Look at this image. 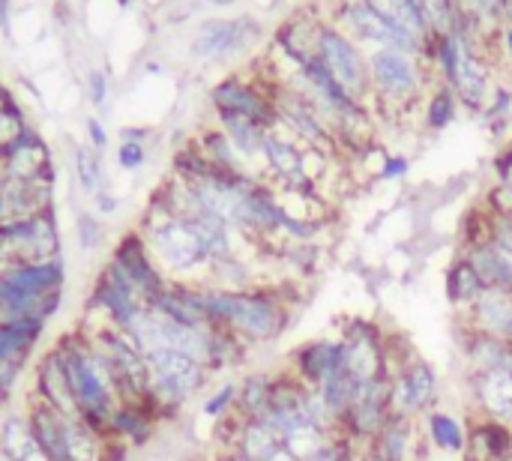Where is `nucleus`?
I'll use <instances>...</instances> for the list:
<instances>
[{"label":"nucleus","instance_id":"nucleus-1","mask_svg":"<svg viewBox=\"0 0 512 461\" xmlns=\"http://www.w3.org/2000/svg\"><path fill=\"white\" fill-rule=\"evenodd\" d=\"M54 351L60 354V363L66 369V378H69V387H72V396L78 402L84 423L105 432L111 411L123 399V381L114 363L78 330L63 333L54 342Z\"/></svg>","mask_w":512,"mask_h":461},{"label":"nucleus","instance_id":"nucleus-2","mask_svg":"<svg viewBox=\"0 0 512 461\" xmlns=\"http://www.w3.org/2000/svg\"><path fill=\"white\" fill-rule=\"evenodd\" d=\"M138 231H141L156 267L171 282L207 285L210 258H207V252H204V246H201V240L189 222L168 216V210L156 198H150Z\"/></svg>","mask_w":512,"mask_h":461},{"label":"nucleus","instance_id":"nucleus-3","mask_svg":"<svg viewBox=\"0 0 512 461\" xmlns=\"http://www.w3.org/2000/svg\"><path fill=\"white\" fill-rule=\"evenodd\" d=\"M66 264L63 258L39 264H15L0 270V324L39 318L51 321L63 306Z\"/></svg>","mask_w":512,"mask_h":461},{"label":"nucleus","instance_id":"nucleus-4","mask_svg":"<svg viewBox=\"0 0 512 461\" xmlns=\"http://www.w3.org/2000/svg\"><path fill=\"white\" fill-rule=\"evenodd\" d=\"M369 57V78H372V114L378 117H402L414 105L423 102L426 87L438 84L435 75L426 69L420 54H408L399 48H372Z\"/></svg>","mask_w":512,"mask_h":461},{"label":"nucleus","instance_id":"nucleus-5","mask_svg":"<svg viewBox=\"0 0 512 461\" xmlns=\"http://www.w3.org/2000/svg\"><path fill=\"white\" fill-rule=\"evenodd\" d=\"M213 375L207 366L177 354L159 351L147 357V402L159 420L177 417L195 396L210 387Z\"/></svg>","mask_w":512,"mask_h":461},{"label":"nucleus","instance_id":"nucleus-6","mask_svg":"<svg viewBox=\"0 0 512 461\" xmlns=\"http://www.w3.org/2000/svg\"><path fill=\"white\" fill-rule=\"evenodd\" d=\"M315 48H318V60L327 66V72L336 78V84L354 102L369 105L372 102V78H369L366 51L345 30H339L330 18H318Z\"/></svg>","mask_w":512,"mask_h":461},{"label":"nucleus","instance_id":"nucleus-7","mask_svg":"<svg viewBox=\"0 0 512 461\" xmlns=\"http://www.w3.org/2000/svg\"><path fill=\"white\" fill-rule=\"evenodd\" d=\"M60 249L63 243H60L54 207L30 219L0 225V270L15 264H39V261L63 258Z\"/></svg>","mask_w":512,"mask_h":461},{"label":"nucleus","instance_id":"nucleus-8","mask_svg":"<svg viewBox=\"0 0 512 461\" xmlns=\"http://www.w3.org/2000/svg\"><path fill=\"white\" fill-rule=\"evenodd\" d=\"M330 21L345 30L363 51L372 48H399L408 54H423V42L414 39L408 30L390 24L381 18L366 0H333V15Z\"/></svg>","mask_w":512,"mask_h":461},{"label":"nucleus","instance_id":"nucleus-9","mask_svg":"<svg viewBox=\"0 0 512 461\" xmlns=\"http://www.w3.org/2000/svg\"><path fill=\"white\" fill-rule=\"evenodd\" d=\"M213 114H237L249 117L252 123L264 126L267 132L279 123L273 105V84L270 81H246L240 75H228L210 90Z\"/></svg>","mask_w":512,"mask_h":461},{"label":"nucleus","instance_id":"nucleus-10","mask_svg":"<svg viewBox=\"0 0 512 461\" xmlns=\"http://www.w3.org/2000/svg\"><path fill=\"white\" fill-rule=\"evenodd\" d=\"M438 405H441V378H438V369L429 360L414 357L390 381V414L411 417V420H423Z\"/></svg>","mask_w":512,"mask_h":461},{"label":"nucleus","instance_id":"nucleus-11","mask_svg":"<svg viewBox=\"0 0 512 461\" xmlns=\"http://www.w3.org/2000/svg\"><path fill=\"white\" fill-rule=\"evenodd\" d=\"M387 420H390V378L381 375V378L357 384L354 402L348 405L345 417L339 420L336 435H345L354 444L369 447Z\"/></svg>","mask_w":512,"mask_h":461},{"label":"nucleus","instance_id":"nucleus-12","mask_svg":"<svg viewBox=\"0 0 512 461\" xmlns=\"http://www.w3.org/2000/svg\"><path fill=\"white\" fill-rule=\"evenodd\" d=\"M264 36V27L252 15L240 18H213L204 21L195 33L192 54L201 60H228L246 48H252Z\"/></svg>","mask_w":512,"mask_h":461},{"label":"nucleus","instance_id":"nucleus-13","mask_svg":"<svg viewBox=\"0 0 512 461\" xmlns=\"http://www.w3.org/2000/svg\"><path fill=\"white\" fill-rule=\"evenodd\" d=\"M111 261L126 273V279L132 282V288L138 291V297H141L147 306H150V303L162 294V288L171 282V279L156 267V261H153V255H150V249H147V243H144V237H141L138 228H135V231H126V234L117 240V249H114Z\"/></svg>","mask_w":512,"mask_h":461},{"label":"nucleus","instance_id":"nucleus-14","mask_svg":"<svg viewBox=\"0 0 512 461\" xmlns=\"http://www.w3.org/2000/svg\"><path fill=\"white\" fill-rule=\"evenodd\" d=\"M285 369L309 390H318L330 375L342 369V339L336 333H324L297 345L288 354Z\"/></svg>","mask_w":512,"mask_h":461},{"label":"nucleus","instance_id":"nucleus-15","mask_svg":"<svg viewBox=\"0 0 512 461\" xmlns=\"http://www.w3.org/2000/svg\"><path fill=\"white\" fill-rule=\"evenodd\" d=\"M468 417H492L512 429V369L465 375Z\"/></svg>","mask_w":512,"mask_h":461},{"label":"nucleus","instance_id":"nucleus-16","mask_svg":"<svg viewBox=\"0 0 512 461\" xmlns=\"http://www.w3.org/2000/svg\"><path fill=\"white\" fill-rule=\"evenodd\" d=\"M306 393L309 387L300 384L288 369H279L276 372V387H273V399H270V411L264 414V426L279 438L285 441L291 432L303 429V426H312L309 417H306Z\"/></svg>","mask_w":512,"mask_h":461},{"label":"nucleus","instance_id":"nucleus-17","mask_svg":"<svg viewBox=\"0 0 512 461\" xmlns=\"http://www.w3.org/2000/svg\"><path fill=\"white\" fill-rule=\"evenodd\" d=\"M0 171L6 180H39L45 174H54L51 150L42 135L24 126V132L0 150Z\"/></svg>","mask_w":512,"mask_h":461},{"label":"nucleus","instance_id":"nucleus-18","mask_svg":"<svg viewBox=\"0 0 512 461\" xmlns=\"http://www.w3.org/2000/svg\"><path fill=\"white\" fill-rule=\"evenodd\" d=\"M30 396H36L39 402H45L48 408H54L57 414H63L66 420H84L78 411V402L72 396L66 369L60 363V354L54 351V345L39 357L36 372H33V390Z\"/></svg>","mask_w":512,"mask_h":461},{"label":"nucleus","instance_id":"nucleus-19","mask_svg":"<svg viewBox=\"0 0 512 461\" xmlns=\"http://www.w3.org/2000/svg\"><path fill=\"white\" fill-rule=\"evenodd\" d=\"M456 321L477 333L495 336L501 342H512V291L486 288L483 297L465 315H456Z\"/></svg>","mask_w":512,"mask_h":461},{"label":"nucleus","instance_id":"nucleus-20","mask_svg":"<svg viewBox=\"0 0 512 461\" xmlns=\"http://www.w3.org/2000/svg\"><path fill=\"white\" fill-rule=\"evenodd\" d=\"M456 345L465 363V375H483L492 369H512V342L477 333L471 327H456Z\"/></svg>","mask_w":512,"mask_h":461},{"label":"nucleus","instance_id":"nucleus-21","mask_svg":"<svg viewBox=\"0 0 512 461\" xmlns=\"http://www.w3.org/2000/svg\"><path fill=\"white\" fill-rule=\"evenodd\" d=\"M420 432L429 450L447 453V456H462L468 450V435H471V417H462L453 408L438 405L420 420Z\"/></svg>","mask_w":512,"mask_h":461},{"label":"nucleus","instance_id":"nucleus-22","mask_svg":"<svg viewBox=\"0 0 512 461\" xmlns=\"http://www.w3.org/2000/svg\"><path fill=\"white\" fill-rule=\"evenodd\" d=\"M372 450L384 461H420L423 450H426L420 420L390 414V420L384 423V429L372 441Z\"/></svg>","mask_w":512,"mask_h":461},{"label":"nucleus","instance_id":"nucleus-23","mask_svg":"<svg viewBox=\"0 0 512 461\" xmlns=\"http://www.w3.org/2000/svg\"><path fill=\"white\" fill-rule=\"evenodd\" d=\"M512 456V429L492 417H471L465 461H504Z\"/></svg>","mask_w":512,"mask_h":461},{"label":"nucleus","instance_id":"nucleus-24","mask_svg":"<svg viewBox=\"0 0 512 461\" xmlns=\"http://www.w3.org/2000/svg\"><path fill=\"white\" fill-rule=\"evenodd\" d=\"M27 417H30V426L36 432V441H39L45 459L69 461V450H66V426H69V420L63 414H57L54 408H48L45 402H39L36 396L27 399Z\"/></svg>","mask_w":512,"mask_h":461},{"label":"nucleus","instance_id":"nucleus-25","mask_svg":"<svg viewBox=\"0 0 512 461\" xmlns=\"http://www.w3.org/2000/svg\"><path fill=\"white\" fill-rule=\"evenodd\" d=\"M150 309H156L165 318H171L177 324H186V327L210 324L204 309H201V300H198V285H189V282H168L162 288V294L150 303Z\"/></svg>","mask_w":512,"mask_h":461},{"label":"nucleus","instance_id":"nucleus-26","mask_svg":"<svg viewBox=\"0 0 512 461\" xmlns=\"http://www.w3.org/2000/svg\"><path fill=\"white\" fill-rule=\"evenodd\" d=\"M483 291H486V285H483L480 273L471 267V261L465 255H456L444 270V297H447L450 309L456 315H465L483 297Z\"/></svg>","mask_w":512,"mask_h":461},{"label":"nucleus","instance_id":"nucleus-27","mask_svg":"<svg viewBox=\"0 0 512 461\" xmlns=\"http://www.w3.org/2000/svg\"><path fill=\"white\" fill-rule=\"evenodd\" d=\"M0 450L12 461H48L36 441L27 411H6L0 417Z\"/></svg>","mask_w":512,"mask_h":461},{"label":"nucleus","instance_id":"nucleus-28","mask_svg":"<svg viewBox=\"0 0 512 461\" xmlns=\"http://www.w3.org/2000/svg\"><path fill=\"white\" fill-rule=\"evenodd\" d=\"M273 387H276V372L255 369V372L240 375V378H237L234 414H237L240 420H264V414L270 411Z\"/></svg>","mask_w":512,"mask_h":461},{"label":"nucleus","instance_id":"nucleus-29","mask_svg":"<svg viewBox=\"0 0 512 461\" xmlns=\"http://www.w3.org/2000/svg\"><path fill=\"white\" fill-rule=\"evenodd\" d=\"M195 144H198V150L207 156V162L216 168V171H225V174H249V177H261L240 153H237V147L231 144V138L219 129V126H207V129H201L195 138H192Z\"/></svg>","mask_w":512,"mask_h":461},{"label":"nucleus","instance_id":"nucleus-30","mask_svg":"<svg viewBox=\"0 0 512 461\" xmlns=\"http://www.w3.org/2000/svg\"><path fill=\"white\" fill-rule=\"evenodd\" d=\"M216 126L231 138V144L249 165L261 162V150H264V138H267L264 126L252 123L249 117H237V114H216Z\"/></svg>","mask_w":512,"mask_h":461},{"label":"nucleus","instance_id":"nucleus-31","mask_svg":"<svg viewBox=\"0 0 512 461\" xmlns=\"http://www.w3.org/2000/svg\"><path fill=\"white\" fill-rule=\"evenodd\" d=\"M207 285L222 288V291H252L261 285V270L255 261L249 258H225V261H213L210 273H207Z\"/></svg>","mask_w":512,"mask_h":461},{"label":"nucleus","instance_id":"nucleus-32","mask_svg":"<svg viewBox=\"0 0 512 461\" xmlns=\"http://www.w3.org/2000/svg\"><path fill=\"white\" fill-rule=\"evenodd\" d=\"M279 450H282V441L261 420H243L240 423L234 453H240L243 459L249 461H273Z\"/></svg>","mask_w":512,"mask_h":461},{"label":"nucleus","instance_id":"nucleus-33","mask_svg":"<svg viewBox=\"0 0 512 461\" xmlns=\"http://www.w3.org/2000/svg\"><path fill=\"white\" fill-rule=\"evenodd\" d=\"M366 3H369L381 18H387L390 24H396V27L408 30L414 39H420L423 48L432 42V33H429L426 21H423V15H420L417 0H366Z\"/></svg>","mask_w":512,"mask_h":461},{"label":"nucleus","instance_id":"nucleus-34","mask_svg":"<svg viewBox=\"0 0 512 461\" xmlns=\"http://www.w3.org/2000/svg\"><path fill=\"white\" fill-rule=\"evenodd\" d=\"M459 15L465 18V24L471 27V33L483 42H495L498 30L504 27V15H501V3L498 0H456Z\"/></svg>","mask_w":512,"mask_h":461},{"label":"nucleus","instance_id":"nucleus-35","mask_svg":"<svg viewBox=\"0 0 512 461\" xmlns=\"http://www.w3.org/2000/svg\"><path fill=\"white\" fill-rule=\"evenodd\" d=\"M459 108L462 105L447 84H432L429 96L423 99V126L429 132H444L459 117Z\"/></svg>","mask_w":512,"mask_h":461},{"label":"nucleus","instance_id":"nucleus-36","mask_svg":"<svg viewBox=\"0 0 512 461\" xmlns=\"http://www.w3.org/2000/svg\"><path fill=\"white\" fill-rule=\"evenodd\" d=\"M417 6H420V15H423V21H426V27H429L432 39H435V36L456 33V30H468V33H471V27H468L465 18L459 15L456 0H417Z\"/></svg>","mask_w":512,"mask_h":461},{"label":"nucleus","instance_id":"nucleus-37","mask_svg":"<svg viewBox=\"0 0 512 461\" xmlns=\"http://www.w3.org/2000/svg\"><path fill=\"white\" fill-rule=\"evenodd\" d=\"M75 177H78V186L87 192V195H99L105 192V171H102V159L99 153L90 147V144H75Z\"/></svg>","mask_w":512,"mask_h":461},{"label":"nucleus","instance_id":"nucleus-38","mask_svg":"<svg viewBox=\"0 0 512 461\" xmlns=\"http://www.w3.org/2000/svg\"><path fill=\"white\" fill-rule=\"evenodd\" d=\"M357 384L360 381H354L345 369H339L336 375H330L321 387H318V393H321V399L327 402V408L333 411V417H336V423L345 417V411H348V405L354 402V393H357Z\"/></svg>","mask_w":512,"mask_h":461},{"label":"nucleus","instance_id":"nucleus-39","mask_svg":"<svg viewBox=\"0 0 512 461\" xmlns=\"http://www.w3.org/2000/svg\"><path fill=\"white\" fill-rule=\"evenodd\" d=\"M330 438H333V435H327V432H321V429H315V426H303V429L291 432V435L282 441V447H285L297 461H312L321 450H324V444H327Z\"/></svg>","mask_w":512,"mask_h":461},{"label":"nucleus","instance_id":"nucleus-40","mask_svg":"<svg viewBox=\"0 0 512 461\" xmlns=\"http://www.w3.org/2000/svg\"><path fill=\"white\" fill-rule=\"evenodd\" d=\"M234 402H237V381H222V384H216L204 396L201 417L210 420V423H219V420H225V417L234 414Z\"/></svg>","mask_w":512,"mask_h":461},{"label":"nucleus","instance_id":"nucleus-41","mask_svg":"<svg viewBox=\"0 0 512 461\" xmlns=\"http://www.w3.org/2000/svg\"><path fill=\"white\" fill-rule=\"evenodd\" d=\"M75 234H78V246H81V252L84 255H96L99 249H102V243H105V228H102V222L96 219V213H78V219H75Z\"/></svg>","mask_w":512,"mask_h":461},{"label":"nucleus","instance_id":"nucleus-42","mask_svg":"<svg viewBox=\"0 0 512 461\" xmlns=\"http://www.w3.org/2000/svg\"><path fill=\"white\" fill-rule=\"evenodd\" d=\"M483 117L489 123H507L512 117V87L510 84H495L486 108H483Z\"/></svg>","mask_w":512,"mask_h":461},{"label":"nucleus","instance_id":"nucleus-43","mask_svg":"<svg viewBox=\"0 0 512 461\" xmlns=\"http://www.w3.org/2000/svg\"><path fill=\"white\" fill-rule=\"evenodd\" d=\"M24 114H21V108L15 105V102H9V105H3L0 108V150L6 147V144H12L21 132H24Z\"/></svg>","mask_w":512,"mask_h":461},{"label":"nucleus","instance_id":"nucleus-44","mask_svg":"<svg viewBox=\"0 0 512 461\" xmlns=\"http://www.w3.org/2000/svg\"><path fill=\"white\" fill-rule=\"evenodd\" d=\"M114 159H117V165H120L123 171H138V168H144V162H147V144L120 141Z\"/></svg>","mask_w":512,"mask_h":461},{"label":"nucleus","instance_id":"nucleus-45","mask_svg":"<svg viewBox=\"0 0 512 461\" xmlns=\"http://www.w3.org/2000/svg\"><path fill=\"white\" fill-rule=\"evenodd\" d=\"M408 174H411V159H408L405 153H387L378 180H384V183H399V180H405Z\"/></svg>","mask_w":512,"mask_h":461},{"label":"nucleus","instance_id":"nucleus-46","mask_svg":"<svg viewBox=\"0 0 512 461\" xmlns=\"http://www.w3.org/2000/svg\"><path fill=\"white\" fill-rule=\"evenodd\" d=\"M486 207L492 216H512V189L510 186H501L495 183L486 195Z\"/></svg>","mask_w":512,"mask_h":461},{"label":"nucleus","instance_id":"nucleus-47","mask_svg":"<svg viewBox=\"0 0 512 461\" xmlns=\"http://www.w3.org/2000/svg\"><path fill=\"white\" fill-rule=\"evenodd\" d=\"M21 372H24V366L0 363V414H3V408H6V402L12 399V393H15V387H18V381H21Z\"/></svg>","mask_w":512,"mask_h":461},{"label":"nucleus","instance_id":"nucleus-48","mask_svg":"<svg viewBox=\"0 0 512 461\" xmlns=\"http://www.w3.org/2000/svg\"><path fill=\"white\" fill-rule=\"evenodd\" d=\"M87 99L93 102V108L105 105V99H108V75L102 69L87 72Z\"/></svg>","mask_w":512,"mask_h":461},{"label":"nucleus","instance_id":"nucleus-49","mask_svg":"<svg viewBox=\"0 0 512 461\" xmlns=\"http://www.w3.org/2000/svg\"><path fill=\"white\" fill-rule=\"evenodd\" d=\"M492 246L512 252V216H492Z\"/></svg>","mask_w":512,"mask_h":461},{"label":"nucleus","instance_id":"nucleus-50","mask_svg":"<svg viewBox=\"0 0 512 461\" xmlns=\"http://www.w3.org/2000/svg\"><path fill=\"white\" fill-rule=\"evenodd\" d=\"M495 183H501V186H510L512 189V141L510 144H504V150L495 156Z\"/></svg>","mask_w":512,"mask_h":461},{"label":"nucleus","instance_id":"nucleus-51","mask_svg":"<svg viewBox=\"0 0 512 461\" xmlns=\"http://www.w3.org/2000/svg\"><path fill=\"white\" fill-rule=\"evenodd\" d=\"M87 144L96 150V153H102L105 147H108V132H105V126H102V120L99 117H87Z\"/></svg>","mask_w":512,"mask_h":461},{"label":"nucleus","instance_id":"nucleus-52","mask_svg":"<svg viewBox=\"0 0 512 461\" xmlns=\"http://www.w3.org/2000/svg\"><path fill=\"white\" fill-rule=\"evenodd\" d=\"M117 207H120V201L105 189V192H99V195H93V213H99V216H108V213H117Z\"/></svg>","mask_w":512,"mask_h":461},{"label":"nucleus","instance_id":"nucleus-53","mask_svg":"<svg viewBox=\"0 0 512 461\" xmlns=\"http://www.w3.org/2000/svg\"><path fill=\"white\" fill-rule=\"evenodd\" d=\"M147 138H150V129H141V126H123V129H120V141L147 144Z\"/></svg>","mask_w":512,"mask_h":461},{"label":"nucleus","instance_id":"nucleus-54","mask_svg":"<svg viewBox=\"0 0 512 461\" xmlns=\"http://www.w3.org/2000/svg\"><path fill=\"white\" fill-rule=\"evenodd\" d=\"M498 48L504 51V57L512 63V24H504L498 30Z\"/></svg>","mask_w":512,"mask_h":461},{"label":"nucleus","instance_id":"nucleus-55","mask_svg":"<svg viewBox=\"0 0 512 461\" xmlns=\"http://www.w3.org/2000/svg\"><path fill=\"white\" fill-rule=\"evenodd\" d=\"M9 21H12V0H0V30H3V36H12Z\"/></svg>","mask_w":512,"mask_h":461},{"label":"nucleus","instance_id":"nucleus-56","mask_svg":"<svg viewBox=\"0 0 512 461\" xmlns=\"http://www.w3.org/2000/svg\"><path fill=\"white\" fill-rule=\"evenodd\" d=\"M501 3V15H504V24H512V0H498Z\"/></svg>","mask_w":512,"mask_h":461},{"label":"nucleus","instance_id":"nucleus-57","mask_svg":"<svg viewBox=\"0 0 512 461\" xmlns=\"http://www.w3.org/2000/svg\"><path fill=\"white\" fill-rule=\"evenodd\" d=\"M216 461H249V459H243L240 453H219V459Z\"/></svg>","mask_w":512,"mask_h":461},{"label":"nucleus","instance_id":"nucleus-58","mask_svg":"<svg viewBox=\"0 0 512 461\" xmlns=\"http://www.w3.org/2000/svg\"><path fill=\"white\" fill-rule=\"evenodd\" d=\"M360 461H384V459H381V456H378V453H375V450L369 447V450L363 453V459H360Z\"/></svg>","mask_w":512,"mask_h":461},{"label":"nucleus","instance_id":"nucleus-59","mask_svg":"<svg viewBox=\"0 0 512 461\" xmlns=\"http://www.w3.org/2000/svg\"><path fill=\"white\" fill-rule=\"evenodd\" d=\"M117 3H120V6H126V3H129V0H117Z\"/></svg>","mask_w":512,"mask_h":461},{"label":"nucleus","instance_id":"nucleus-60","mask_svg":"<svg viewBox=\"0 0 512 461\" xmlns=\"http://www.w3.org/2000/svg\"><path fill=\"white\" fill-rule=\"evenodd\" d=\"M273 3H282V0H273Z\"/></svg>","mask_w":512,"mask_h":461},{"label":"nucleus","instance_id":"nucleus-61","mask_svg":"<svg viewBox=\"0 0 512 461\" xmlns=\"http://www.w3.org/2000/svg\"><path fill=\"white\" fill-rule=\"evenodd\" d=\"M510 459H512V456H510Z\"/></svg>","mask_w":512,"mask_h":461}]
</instances>
